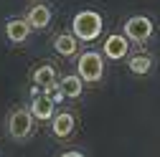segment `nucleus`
<instances>
[{
	"mask_svg": "<svg viewBox=\"0 0 160 157\" xmlns=\"http://www.w3.org/2000/svg\"><path fill=\"white\" fill-rule=\"evenodd\" d=\"M74 36L82 38V41H94L102 33V15L94 10H82L74 15Z\"/></svg>",
	"mask_w": 160,
	"mask_h": 157,
	"instance_id": "nucleus-1",
	"label": "nucleus"
},
{
	"mask_svg": "<svg viewBox=\"0 0 160 157\" xmlns=\"http://www.w3.org/2000/svg\"><path fill=\"white\" fill-rule=\"evenodd\" d=\"M5 124H8V134L13 137V140L23 142L26 137L33 134V112H28V109H13L8 114V122Z\"/></svg>",
	"mask_w": 160,
	"mask_h": 157,
	"instance_id": "nucleus-2",
	"label": "nucleus"
},
{
	"mask_svg": "<svg viewBox=\"0 0 160 157\" xmlns=\"http://www.w3.org/2000/svg\"><path fill=\"white\" fill-rule=\"evenodd\" d=\"M76 69H79V76H82L84 81L92 84V81H99V78H102V74H104V61H102V56H99L97 51H87V53L79 56Z\"/></svg>",
	"mask_w": 160,
	"mask_h": 157,
	"instance_id": "nucleus-3",
	"label": "nucleus"
},
{
	"mask_svg": "<svg viewBox=\"0 0 160 157\" xmlns=\"http://www.w3.org/2000/svg\"><path fill=\"white\" fill-rule=\"evenodd\" d=\"M125 36L130 41H135V43H145L152 36V21L145 18V15H132L125 23Z\"/></svg>",
	"mask_w": 160,
	"mask_h": 157,
	"instance_id": "nucleus-4",
	"label": "nucleus"
},
{
	"mask_svg": "<svg viewBox=\"0 0 160 157\" xmlns=\"http://www.w3.org/2000/svg\"><path fill=\"white\" fill-rule=\"evenodd\" d=\"M127 43H130L127 36H109L107 41H104V56L112 58V61L125 58V56H127V48H130Z\"/></svg>",
	"mask_w": 160,
	"mask_h": 157,
	"instance_id": "nucleus-5",
	"label": "nucleus"
},
{
	"mask_svg": "<svg viewBox=\"0 0 160 157\" xmlns=\"http://www.w3.org/2000/svg\"><path fill=\"white\" fill-rule=\"evenodd\" d=\"M76 127V119L69 114V112H58L53 114V119H51V132L58 137V140H64V137H69Z\"/></svg>",
	"mask_w": 160,
	"mask_h": 157,
	"instance_id": "nucleus-6",
	"label": "nucleus"
},
{
	"mask_svg": "<svg viewBox=\"0 0 160 157\" xmlns=\"http://www.w3.org/2000/svg\"><path fill=\"white\" fill-rule=\"evenodd\" d=\"M28 33H31V23L28 21L13 18V21L5 23V36H8V41H13V43H23L28 38Z\"/></svg>",
	"mask_w": 160,
	"mask_h": 157,
	"instance_id": "nucleus-7",
	"label": "nucleus"
},
{
	"mask_svg": "<svg viewBox=\"0 0 160 157\" xmlns=\"http://www.w3.org/2000/svg\"><path fill=\"white\" fill-rule=\"evenodd\" d=\"M53 109H56V104H53V99L51 96H33V102H31V112H33V117L36 119H51L53 117Z\"/></svg>",
	"mask_w": 160,
	"mask_h": 157,
	"instance_id": "nucleus-8",
	"label": "nucleus"
},
{
	"mask_svg": "<svg viewBox=\"0 0 160 157\" xmlns=\"http://www.w3.org/2000/svg\"><path fill=\"white\" fill-rule=\"evenodd\" d=\"M26 21H28L31 28H36V31L46 28V26L51 23V10H48V5H33V8L28 10V15H26Z\"/></svg>",
	"mask_w": 160,
	"mask_h": 157,
	"instance_id": "nucleus-9",
	"label": "nucleus"
},
{
	"mask_svg": "<svg viewBox=\"0 0 160 157\" xmlns=\"http://www.w3.org/2000/svg\"><path fill=\"white\" fill-rule=\"evenodd\" d=\"M53 48L61 53V56H74V53H76V48H79L76 36H71V33H61V36H56Z\"/></svg>",
	"mask_w": 160,
	"mask_h": 157,
	"instance_id": "nucleus-10",
	"label": "nucleus"
},
{
	"mask_svg": "<svg viewBox=\"0 0 160 157\" xmlns=\"http://www.w3.org/2000/svg\"><path fill=\"white\" fill-rule=\"evenodd\" d=\"M53 81H56L53 64H43V66H38L33 71V84H38V86H53Z\"/></svg>",
	"mask_w": 160,
	"mask_h": 157,
	"instance_id": "nucleus-11",
	"label": "nucleus"
},
{
	"mask_svg": "<svg viewBox=\"0 0 160 157\" xmlns=\"http://www.w3.org/2000/svg\"><path fill=\"white\" fill-rule=\"evenodd\" d=\"M82 81H84V78L82 76H64L61 78V94L64 96H71V99H76V96L79 94H82Z\"/></svg>",
	"mask_w": 160,
	"mask_h": 157,
	"instance_id": "nucleus-12",
	"label": "nucleus"
},
{
	"mask_svg": "<svg viewBox=\"0 0 160 157\" xmlns=\"http://www.w3.org/2000/svg\"><path fill=\"white\" fill-rule=\"evenodd\" d=\"M152 69V58L150 56H132V61H130V71L132 74H148Z\"/></svg>",
	"mask_w": 160,
	"mask_h": 157,
	"instance_id": "nucleus-13",
	"label": "nucleus"
},
{
	"mask_svg": "<svg viewBox=\"0 0 160 157\" xmlns=\"http://www.w3.org/2000/svg\"><path fill=\"white\" fill-rule=\"evenodd\" d=\"M61 157H84V155H82V152H64Z\"/></svg>",
	"mask_w": 160,
	"mask_h": 157,
	"instance_id": "nucleus-14",
	"label": "nucleus"
}]
</instances>
